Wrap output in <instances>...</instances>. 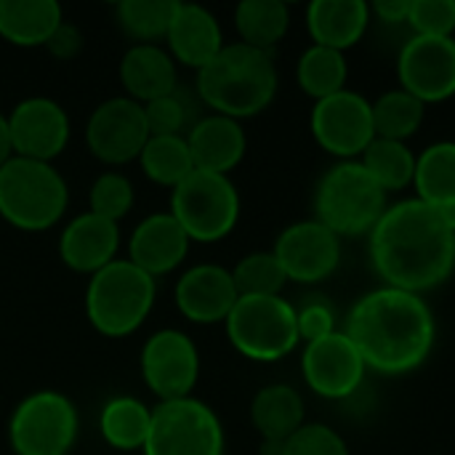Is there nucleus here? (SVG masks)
Segmentation results:
<instances>
[{
  "mask_svg": "<svg viewBox=\"0 0 455 455\" xmlns=\"http://www.w3.org/2000/svg\"><path fill=\"white\" fill-rule=\"evenodd\" d=\"M67 203V181L51 163L13 155L0 168V219L11 227L45 232L61 221Z\"/></svg>",
  "mask_w": 455,
  "mask_h": 455,
  "instance_id": "39448f33",
  "label": "nucleus"
},
{
  "mask_svg": "<svg viewBox=\"0 0 455 455\" xmlns=\"http://www.w3.org/2000/svg\"><path fill=\"white\" fill-rule=\"evenodd\" d=\"M371 24V3L365 0H315L307 8V32L312 45L347 53Z\"/></svg>",
  "mask_w": 455,
  "mask_h": 455,
  "instance_id": "5701e85b",
  "label": "nucleus"
},
{
  "mask_svg": "<svg viewBox=\"0 0 455 455\" xmlns=\"http://www.w3.org/2000/svg\"><path fill=\"white\" fill-rule=\"evenodd\" d=\"M400 88L424 104L455 96V37L413 35L397 59Z\"/></svg>",
  "mask_w": 455,
  "mask_h": 455,
  "instance_id": "2eb2a0df",
  "label": "nucleus"
},
{
  "mask_svg": "<svg viewBox=\"0 0 455 455\" xmlns=\"http://www.w3.org/2000/svg\"><path fill=\"white\" fill-rule=\"evenodd\" d=\"M427 115V104L403 88H392L373 101V128L379 139L408 141L419 133Z\"/></svg>",
  "mask_w": 455,
  "mask_h": 455,
  "instance_id": "473e14b6",
  "label": "nucleus"
},
{
  "mask_svg": "<svg viewBox=\"0 0 455 455\" xmlns=\"http://www.w3.org/2000/svg\"><path fill=\"white\" fill-rule=\"evenodd\" d=\"M408 27L413 35L455 37V0H411Z\"/></svg>",
  "mask_w": 455,
  "mask_h": 455,
  "instance_id": "e433bc0d",
  "label": "nucleus"
},
{
  "mask_svg": "<svg viewBox=\"0 0 455 455\" xmlns=\"http://www.w3.org/2000/svg\"><path fill=\"white\" fill-rule=\"evenodd\" d=\"M179 0H120L115 5L117 27L141 43L157 45V40H165L168 27L173 21Z\"/></svg>",
  "mask_w": 455,
  "mask_h": 455,
  "instance_id": "72a5a7b5",
  "label": "nucleus"
},
{
  "mask_svg": "<svg viewBox=\"0 0 455 455\" xmlns=\"http://www.w3.org/2000/svg\"><path fill=\"white\" fill-rule=\"evenodd\" d=\"M184 139L195 171H208L221 176H229V171H235L243 163L248 149V136L240 120L224 115H208L195 120V125L187 131Z\"/></svg>",
  "mask_w": 455,
  "mask_h": 455,
  "instance_id": "4be33fe9",
  "label": "nucleus"
},
{
  "mask_svg": "<svg viewBox=\"0 0 455 455\" xmlns=\"http://www.w3.org/2000/svg\"><path fill=\"white\" fill-rule=\"evenodd\" d=\"M285 445L283 440H261V448H259V455H285Z\"/></svg>",
  "mask_w": 455,
  "mask_h": 455,
  "instance_id": "a18cd8bd",
  "label": "nucleus"
},
{
  "mask_svg": "<svg viewBox=\"0 0 455 455\" xmlns=\"http://www.w3.org/2000/svg\"><path fill=\"white\" fill-rule=\"evenodd\" d=\"M75 437L77 411L59 392L24 397L8 424V440L16 455H67Z\"/></svg>",
  "mask_w": 455,
  "mask_h": 455,
  "instance_id": "9d476101",
  "label": "nucleus"
},
{
  "mask_svg": "<svg viewBox=\"0 0 455 455\" xmlns=\"http://www.w3.org/2000/svg\"><path fill=\"white\" fill-rule=\"evenodd\" d=\"M141 379L160 403L192 397L200 379V355L192 339L181 331L165 328L149 336L139 357Z\"/></svg>",
  "mask_w": 455,
  "mask_h": 455,
  "instance_id": "f8f14e48",
  "label": "nucleus"
},
{
  "mask_svg": "<svg viewBox=\"0 0 455 455\" xmlns=\"http://www.w3.org/2000/svg\"><path fill=\"white\" fill-rule=\"evenodd\" d=\"M371 264L387 288L424 296L455 272V235L424 200L395 203L371 232Z\"/></svg>",
  "mask_w": 455,
  "mask_h": 455,
  "instance_id": "f257e3e1",
  "label": "nucleus"
},
{
  "mask_svg": "<svg viewBox=\"0 0 455 455\" xmlns=\"http://www.w3.org/2000/svg\"><path fill=\"white\" fill-rule=\"evenodd\" d=\"M285 455H349L344 437L325 424H304L285 445Z\"/></svg>",
  "mask_w": 455,
  "mask_h": 455,
  "instance_id": "58836bf2",
  "label": "nucleus"
},
{
  "mask_svg": "<svg viewBox=\"0 0 455 455\" xmlns=\"http://www.w3.org/2000/svg\"><path fill=\"white\" fill-rule=\"evenodd\" d=\"M411 0H376L371 3V16L381 19L384 24H408Z\"/></svg>",
  "mask_w": 455,
  "mask_h": 455,
  "instance_id": "79ce46f5",
  "label": "nucleus"
},
{
  "mask_svg": "<svg viewBox=\"0 0 455 455\" xmlns=\"http://www.w3.org/2000/svg\"><path fill=\"white\" fill-rule=\"evenodd\" d=\"M144 455H224L219 416L200 400L184 397L152 408Z\"/></svg>",
  "mask_w": 455,
  "mask_h": 455,
  "instance_id": "1a4fd4ad",
  "label": "nucleus"
},
{
  "mask_svg": "<svg viewBox=\"0 0 455 455\" xmlns=\"http://www.w3.org/2000/svg\"><path fill=\"white\" fill-rule=\"evenodd\" d=\"M387 192L360 160L333 165L315 189V213L339 237L371 235L387 213Z\"/></svg>",
  "mask_w": 455,
  "mask_h": 455,
  "instance_id": "423d86ee",
  "label": "nucleus"
},
{
  "mask_svg": "<svg viewBox=\"0 0 455 455\" xmlns=\"http://www.w3.org/2000/svg\"><path fill=\"white\" fill-rule=\"evenodd\" d=\"M363 168L379 181V187L389 192H403L413 187L416 176V152L408 147V141H392V139H373L368 149L360 157Z\"/></svg>",
  "mask_w": 455,
  "mask_h": 455,
  "instance_id": "c756f323",
  "label": "nucleus"
},
{
  "mask_svg": "<svg viewBox=\"0 0 455 455\" xmlns=\"http://www.w3.org/2000/svg\"><path fill=\"white\" fill-rule=\"evenodd\" d=\"M144 107V120L149 128V136H184L181 131L189 123V107L187 101L179 96V91L155 99Z\"/></svg>",
  "mask_w": 455,
  "mask_h": 455,
  "instance_id": "4c0bfd02",
  "label": "nucleus"
},
{
  "mask_svg": "<svg viewBox=\"0 0 455 455\" xmlns=\"http://www.w3.org/2000/svg\"><path fill=\"white\" fill-rule=\"evenodd\" d=\"M240 43L272 53L291 29V11L283 0H243L235 8Z\"/></svg>",
  "mask_w": 455,
  "mask_h": 455,
  "instance_id": "bb28decb",
  "label": "nucleus"
},
{
  "mask_svg": "<svg viewBox=\"0 0 455 455\" xmlns=\"http://www.w3.org/2000/svg\"><path fill=\"white\" fill-rule=\"evenodd\" d=\"M179 312L195 325L227 323L240 293L232 280V269L219 264H197L187 269L173 291Z\"/></svg>",
  "mask_w": 455,
  "mask_h": 455,
  "instance_id": "a211bd4d",
  "label": "nucleus"
},
{
  "mask_svg": "<svg viewBox=\"0 0 455 455\" xmlns=\"http://www.w3.org/2000/svg\"><path fill=\"white\" fill-rule=\"evenodd\" d=\"M45 48L56 56V59H72L80 48H83V35L75 24L69 21H61L56 27V32L48 37Z\"/></svg>",
  "mask_w": 455,
  "mask_h": 455,
  "instance_id": "a19ab883",
  "label": "nucleus"
},
{
  "mask_svg": "<svg viewBox=\"0 0 455 455\" xmlns=\"http://www.w3.org/2000/svg\"><path fill=\"white\" fill-rule=\"evenodd\" d=\"M413 187L416 197L427 205L455 200V141L429 144L421 155H416Z\"/></svg>",
  "mask_w": 455,
  "mask_h": 455,
  "instance_id": "7c9ffc66",
  "label": "nucleus"
},
{
  "mask_svg": "<svg viewBox=\"0 0 455 455\" xmlns=\"http://www.w3.org/2000/svg\"><path fill=\"white\" fill-rule=\"evenodd\" d=\"M187 253L189 237L171 213L147 216L136 224L128 240V261L149 277L173 272L187 259Z\"/></svg>",
  "mask_w": 455,
  "mask_h": 455,
  "instance_id": "aec40b11",
  "label": "nucleus"
},
{
  "mask_svg": "<svg viewBox=\"0 0 455 455\" xmlns=\"http://www.w3.org/2000/svg\"><path fill=\"white\" fill-rule=\"evenodd\" d=\"M296 320H299V339L304 344H312V341H320V339L336 333V317L325 301L304 304L301 309H296Z\"/></svg>",
  "mask_w": 455,
  "mask_h": 455,
  "instance_id": "ea45409f",
  "label": "nucleus"
},
{
  "mask_svg": "<svg viewBox=\"0 0 455 455\" xmlns=\"http://www.w3.org/2000/svg\"><path fill=\"white\" fill-rule=\"evenodd\" d=\"M152 408L144 405L136 397H112L104 403L99 416V432L104 443L120 453L144 451L147 435H149Z\"/></svg>",
  "mask_w": 455,
  "mask_h": 455,
  "instance_id": "cd10ccee",
  "label": "nucleus"
},
{
  "mask_svg": "<svg viewBox=\"0 0 455 455\" xmlns=\"http://www.w3.org/2000/svg\"><path fill=\"white\" fill-rule=\"evenodd\" d=\"M296 80H299V88L315 101L328 99L339 91H347V80H349L347 53L323 48V45H309L299 56Z\"/></svg>",
  "mask_w": 455,
  "mask_h": 455,
  "instance_id": "c85d7f7f",
  "label": "nucleus"
},
{
  "mask_svg": "<svg viewBox=\"0 0 455 455\" xmlns=\"http://www.w3.org/2000/svg\"><path fill=\"white\" fill-rule=\"evenodd\" d=\"M8 117L11 149L16 157L51 163L67 149L69 117L64 107L45 96H32L19 101Z\"/></svg>",
  "mask_w": 455,
  "mask_h": 455,
  "instance_id": "f3484780",
  "label": "nucleus"
},
{
  "mask_svg": "<svg viewBox=\"0 0 455 455\" xmlns=\"http://www.w3.org/2000/svg\"><path fill=\"white\" fill-rule=\"evenodd\" d=\"M240 296H280L288 277L272 251H256L240 259L232 269Z\"/></svg>",
  "mask_w": 455,
  "mask_h": 455,
  "instance_id": "f704fd0d",
  "label": "nucleus"
},
{
  "mask_svg": "<svg viewBox=\"0 0 455 455\" xmlns=\"http://www.w3.org/2000/svg\"><path fill=\"white\" fill-rule=\"evenodd\" d=\"M13 157V149H11V133H8V117L0 112V168Z\"/></svg>",
  "mask_w": 455,
  "mask_h": 455,
  "instance_id": "37998d69",
  "label": "nucleus"
},
{
  "mask_svg": "<svg viewBox=\"0 0 455 455\" xmlns=\"http://www.w3.org/2000/svg\"><path fill=\"white\" fill-rule=\"evenodd\" d=\"M155 277L133 267L128 259H115L101 272L88 277L85 317L107 339L136 333L155 307Z\"/></svg>",
  "mask_w": 455,
  "mask_h": 455,
  "instance_id": "20e7f679",
  "label": "nucleus"
},
{
  "mask_svg": "<svg viewBox=\"0 0 455 455\" xmlns=\"http://www.w3.org/2000/svg\"><path fill=\"white\" fill-rule=\"evenodd\" d=\"M344 333L363 355L368 371L405 376L432 355L437 323L424 296L381 285L352 307Z\"/></svg>",
  "mask_w": 455,
  "mask_h": 455,
  "instance_id": "f03ea898",
  "label": "nucleus"
},
{
  "mask_svg": "<svg viewBox=\"0 0 455 455\" xmlns=\"http://www.w3.org/2000/svg\"><path fill=\"white\" fill-rule=\"evenodd\" d=\"M139 165L149 181L168 187L171 192L195 171L184 136H149L139 155Z\"/></svg>",
  "mask_w": 455,
  "mask_h": 455,
  "instance_id": "2f4dec72",
  "label": "nucleus"
},
{
  "mask_svg": "<svg viewBox=\"0 0 455 455\" xmlns=\"http://www.w3.org/2000/svg\"><path fill=\"white\" fill-rule=\"evenodd\" d=\"M64 21L56 0H0V37L19 48L45 45Z\"/></svg>",
  "mask_w": 455,
  "mask_h": 455,
  "instance_id": "393cba45",
  "label": "nucleus"
},
{
  "mask_svg": "<svg viewBox=\"0 0 455 455\" xmlns=\"http://www.w3.org/2000/svg\"><path fill=\"white\" fill-rule=\"evenodd\" d=\"M165 43H168V53L173 56L176 64L192 67L197 72L208 61H213L221 53V48L227 45L219 19L197 3L176 5Z\"/></svg>",
  "mask_w": 455,
  "mask_h": 455,
  "instance_id": "412c9836",
  "label": "nucleus"
},
{
  "mask_svg": "<svg viewBox=\"0 0 455 455\" xmlns=\"http://www.w3.org/2000/svg\"><path fill=\"white\" fill-rule=\"evenodd\" d=\"M88 203H91V213L117 224L133 208V184L128 176H123L117 171H104L91 184Z\"/></svg>",
  "mask_w": 455,
  "mask_h": 455,
  "instance_id": "c9c22d12",
  "label": "nucleus"
},
{
  "mask_svg": "<svg viewBox=\"0 0 455 455\" xmlns=\"http://www.w3.org/2000/svg\"><path fill=\"white\" fill-rule=\"evenodd\" d=\"M365 373L368 365L344 331H336L304 347L301 376L307 387L325 400L352 397L360 389Z\"/></svg>",
  "mask_w": 455,
  "mask_h": 455,
  "instance_id": "dca6fc26",
  "label": "nucleus"
},
{
  "mask_svg": "<svg viewBox=\"0 0 455 455\" xmlns=\"http://www.w3.org/2000/svg\"><path fill=\"white\" fill-rule=\"evenodd\" d=\"M251 421L261 440L288 443L307 424L304 397L288 384H269L256 392L251 403Z\"/></svg>",
  "mask_w": 455,
  "mask_h": 455,
  "instance_id": "a878e982",
  "label": "nucleus"
},
{
  "mask_svg": "<svg viewBox=\"0 0 455 455\" xmlns=\"http://www.w3.org/2000/svg\"><path fill=\"white\" fill-rule=\"evenodd\" d=\"M117 251H120V227L91 211L75 216L59 237L61 261L72 272L88 277H93L107 264H112L117 259Z\"/></svg>",
  "mask_w": 455,
  "mask_h": 455,
  "instance_id": "6ab92c4d",
  "label": "nucleus"
},
{
  "mask_svg": "<svg viewBox=\"0 0 455 455\" xmlns=\"http://www.w3.org/2000/svg\"><path fill=\"white\" fill-rule=\"evenodd\" d=\"M272 253L277 256L288 283L315 285L328 280L341 264V237L317 219L296 221L280 232Z\"/></svg>",
  "mask_w": 455,
  "mask_h": 455,
  "instance_id": "4468645a",
  "label": "nucleus"
},
{
  "mask_svg": "<svg viewBox=\"0 0 455 455\" xmlns=\"http://www.w3.org/2000/svg\"><path fill=\"white\" fill-rule=\"evenodd\" d=\"M277 83L272 53L245 43H227L221 53L197 72V96L213 115L243 120L272 104Z\"/></svg>",
  "mask_w": 455,
  "mask_h": 455,
  "instance_id": "7ed1b4c3",
  "label": "nucleus"
},
{
  "mask_svg": "<svg viewBox=\"0 0 455 455\" xmlns=\"http://www.w3.org/2000/svg\"><path fill=\"white\" fill-rule=\"evenodd\" d=\"M309 128L315 141L341 163L360 160L368 144L376 139L373 101L357 91H339L328 99L315 101Z\"/></svg>",
  "mask_w": 455,
  "mask_h": 455,
  "instance_id": "9b49d317",
  "label": "nucleus"
},
{
  "mask_svg": "<svg viewBox=\"0 0 455 455\" xmlns=\"http://www.w3.org/2000/svg\"><path fill=\"white\" fill-rule=\"evenodd\" d=\"M224 328L229 344L253 363H277L301 341L296 307L283 296H240Z\"/></svg>",
  "mask_w": 455,
  "mask_h": 455,
  "instance_id": "0eeeda50",
  "label": "nucleus"
},
{
  "mask_svg": "<svg viewBox=\"0 0 455 455\" xmlns=\"http://www.w3.org/2000/svg\"><path fill=\"white\" fill-rule=\"evenodd\" d=\"M189 243H219L240 219V195L229 176L192 171L173 192L171 211Z\"/></svg>",
  "mask_w": 455,
  "mask_h": 455,
  "instance_id": "6e6552de",
  "label": "nucleus"
},
{
  "mask_svg": "<svg viewBox=\"0 0 455 455\" xmlns=\"http://www.w3.org/2000/svg\"><path fill=\"white\" fill-rule=\"evenodd\" d=\"M117 75L128 99L139 104H149L176 91V61L168 48L152 43L131 45L120 59Z\"/></svg>",
  "mask_w": 455,
  "mask_h": 455,
  "instance_id": "b1692460",
  "label": "nucleus"
},
{
  "mask_svg": "<svg viewBox=\"0 0 455 455\" xmlns=\"http://www.w3.org/2000/svg\"><path fill=\"white\" fill-rule=\"evenodd\" d=\"M85 141L91 155L104 165H125L139 160L144 144L149 141L144 107L128 96L101 101L88 117Z\"/></svg>",
  "mask_w": 455,
  "mask_h": 455,
  "instance_id": "ddd939ff",
  "label": "nucleus"
},
{
  "mask_svg": "<svg viewBox=\"0 0 455 455\" xmlns=\"http://www.w3.org/2000/svg\"><path fill=\"white\" fill-rule=\"evenodd\" d=\"M435 211H437V216L443 219V224L451 229L455 235V200H451V203H443V205H432Z\"/></svg>",
  "mask_w": 455,
  "mask_h": 455,
  "instance_id": "c03bdc74",
  "label": "nucleus"
}]
</instances>
